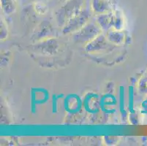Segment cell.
<instances>
[{"mask_svg": "<svg viewBox=\"0 0 147 146\" xmlns=\"http://www.w3.org/2000/svg\"><path fill=\"white\" fill-rule=\"evenodd\" d=\"M83 10V0H66L65 3L57 12V23L59 26H64L69 19L79 14Z\"/></svg>", "mask_w": 147, "mask_h": 146, "instance_id": "6da1fadb", "label": "cell"}, {"mask_svg": "<svg viewBox=\"0 0 147 146\" xmlns=\"http://www.w3.org/2000/svg\"><path fill=\"white\" fill-rule=\"evenodd\" d=\"M102 28L97 23H87L78 32H75V40L78 42H86V44L100 34Z\"/></svg>", "mask_w": 147, "mask_h": 146, "instance_id": "7a4b0ae2", "label": "cell"}, {"mask_svg": "<svg viewBox=\"0 0 147 146\" xmlns=\"http://www.w3.org/2000/svg\"><path fill=\"white\" fill-rule=\"evenodd\" d=\"M90 15L86 10H83L79 14L74 16L71 19H69L65 26H63L62 32L64 34H67V33H71V32H78L79 29L84 27L86 24L89 18Z\"/></svg>", "mask_w": 147, "mask_h": 146, "instance_id": "3957f363", "label": "cell"}, {"mask_svg": "<svg viewBox=\"0 0 147 146\" xmlns=\"http://www.w3.org/2000/svg\"><path fill=\"white\" fill-rule=\"evenodd\" d=\"M114 47L115 45L111 43L108 38L100 34L86 44V49L89 53H97L100 51H107L108 50H111Z\"/></svg>", "mask_w": 147, "mask_h": 146, "instance_id": "277c9868", "label": "cell"}, {"mask_svg": "<svg viewBox=\"0 0 147 146\" xmlns=\"http://www.w3.org/2000/svg\"><path fill=\"white\" fill-rule=\"evenodd\" d=\"M91 7L92 10L99 15L108 13L111 8V4L108 0H92Z\"/></svg>", "mask_w": 147, "mask_h": 146, "instance_id": "5b68a950", "label": "cell"}, {"mask_svg": "<svg viewBox=\"0 0 147 146\" xmlns=\"http://www.w3.org/2000/svg\"><path fill=\"white\" fill-rule=\"evenodd\" d=\"M107 38L113 45H121L125 42V35L120 30L115 29V30H111L108 32Z\"/></svg>", "mask_w": 147, "mask_h": 146, "instance_id": "8992f818", "label": "cell"}, {"mask_svg": "<svg viewBox=\"0 0 147 146\" xmlns=\"http://www.w3.org/2000/svg\"><path fill=\"white\" fill-rule=\"evenodd\" d=\"M2 7L6 14L10 15L16 10V0H1Z\"/></svg>", "mask_w": 147, "mask_h": 146, "instance_id": "52a82bcc", "label": "cell"}, {"mask_svg": "<svg viewBox=\"0 0 147 146\" xmlns=\"http://www.w3.org/2000/svg\"><path fill=\"white\" fill-rule=\"evenodd\" d=\"M140 86L141 87V92H144V93H147V76L144 77L141 79Z\"/></svg>", "mask_w": 147, "mask_h": 146, "instance_id": "ba28073f", "label": "cell"}, {"mask_svg": "<svg viewBox=\"0 0 147 146\" xmlns=\"http://www.w3.org/2000/svg\"><path fill=\"white\" fill-rule=\"evenodd\" d=\"M55 1H59V0H37V2H42V3H44L45 5H47V2H55Z\"/></svg>", "mask_w": 147, "mask_h": 146, "instance_id": "9c48e42d", "label": "cell"}]
</instances>
